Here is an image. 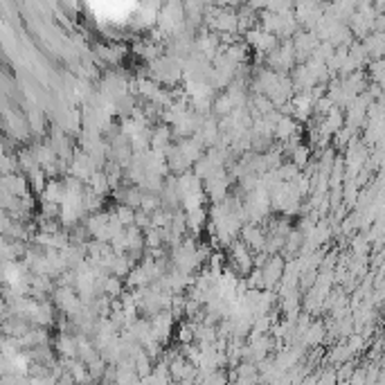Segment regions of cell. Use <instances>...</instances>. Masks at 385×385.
I'll list each match as a JSON object with an SVG mask.
<instances>
[{
	"label": "cell",
	"mask_w": 385,
	"mask_h": 385,
	"mask_svg": "<svg viewBox=\"0 0 385 385\" xmlns=\"http://www.w3.org/2000/svg\"><path fill=\"white\" fill-rule=\"evenodd\" d=\"M322 334H324V331H322V326L320 324H313V329L308 331V336H306V342H320L322 340Z\"/></svg>",
	"instance_id": "6da1fadb"
}]
</instances>
